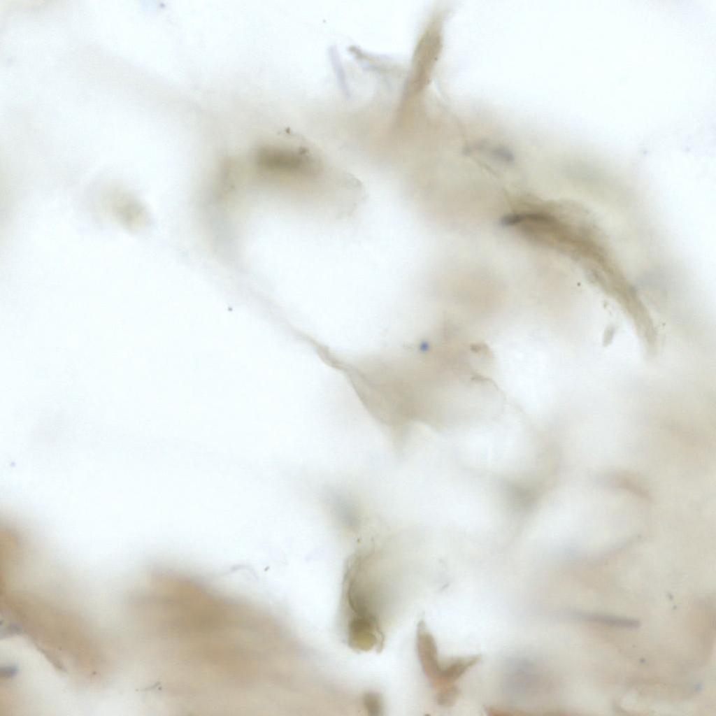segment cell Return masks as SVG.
<instances>
[{
    "label": "cell",
    "mask_w": 716,
    "mask_h": 716,
    "mask_svg": "<svg viewBox=\"0 0 716 716\" xmlns=\"http://www.w3.org/2000/svg\"><path fill=\"white\" fill-rule=\"evenodd\" d=\"M362 703L368 714L372 716L383 715V699L379 693L368 692L364 694Z\"/></svg>",
    "instance_id": "cell-6"
},
{
    "label": "cell",
    "mask_w": 716,
    "mask_h": 716,
    "mask_svg": "<svg viewBox=\"0 0 716 716\" xmlns=\"http://www.w3.org/2000/svg\"><path fill=\"white\" fill-rule=\"evenodd\" d=\"M481 657L480 654L459 657L442 664L438 677L431 686L438 689L444 686L454 684L470 668L478 663Z\"/></svg>",
    "instance_id": "cell-3"
},
{
    "label": "cell",
    "mask_w": 716,
    "mask_h": 716,
    "mask_svg": "<svg viewBox=\"0 0 716 716\" xmlns=\"http://www.w3.org/2000/svg\"><path fill=\"white\" fill-rule=\"evenodd\" d=\"M580 617L583 620L610 627L636 629L640 626V622L637 620L601 613H585L580 615Z\"/></svg>",
    "instance_id": "cell-4"
},
{
    "label": "cell",
    "mask_w": 716,
    "mask_h": 716,
    "mask_svg": "<svg viewBox=\"0 0 716 716\" xmlns=\"http://www.w3.org/2000/svg\"><path fill=\"white\" fill-rule=\"evenodd\" d=\"M416 648L422 671L432 685L438 677L442 664L439 661L436 640L424 620L417 626Z\"/></svg>",
    "instance_id": "cell-2"
},
{
    "label": "cell",
    "mask_w": 716,
    "mask_h": 716,
    "mask_svg": "<svg viewBox=\"0 0 716 716\" xmlns=\"http://www.w3.org/2000/svg\"><path fill=\"white\" fill-rule=\"evenodd\" d=\"M461 693L459 688L454 684L444 686L438 689L436 696L437 703L444 708L453 706Z\"/></svg>",
    "instance_id": "cell-5"
},
{
    "label": "cell",
    "mask_w": 716,
    "mask_h": 716,
    "mask_svg": "<svg viewBox=\"0 0 716 716\" xmlns=\"http://www.w3.org/2000/svg\"><path fill=\"white\" fill-rule=\"evenodd\" d=\"M371 554L369 551H359L348 559L342 584L341 610L347 643L356 651H380L385 639L368 575Z\"/></svg>",
    "instance_id": "cell-1"
}]
</instances>
